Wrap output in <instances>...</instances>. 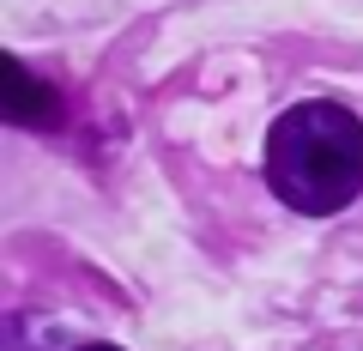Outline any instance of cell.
<instances>
[{
  "mask_svg": "<svg viewBox=\"0 0 363 351\" xmlns=\"http://www.w3.org/2000/svg\"><path fill=\"white\" fill-rule=\"evenodd\" d=\"M79 351H121V345H79Z\"/></svg>",
  "mask_w": 363,
  "mask_h": 351,
  "instance_id": "obj_3",
  "label": "cell"
},
{
  "mask_svg": "<svg viewBox=\"0 0 363 351\" xmlns=\"http://www.w3.org/2000/svg\"><path fill=\"white\" fill-rule=\"evenodd\" d=\"M267 182L303 218L351 206L363 194V121L345 104H291L267 133Z\"/></svg>",
  "mask_w": 363,
  "mask_h": 351,
  "instance_id": "obj_1",
  "label": "cell"
},
{
  "mask_svg": "<svg viewBox=\"0 0 363 351\" xmlns=\"http://www.w3.org/2000/svg\"><path fill=\"white\" fill-rule=\"evenodd\" d=\"M55 116H61L55 91H43L30 73H13V85H6V121L13 128H49Z\"/></svg>",
  "mask_w": 363,
  "mask_h": 351,
  "instance_id": "obj_2",
  "label": "cell"
}]
</instances>
